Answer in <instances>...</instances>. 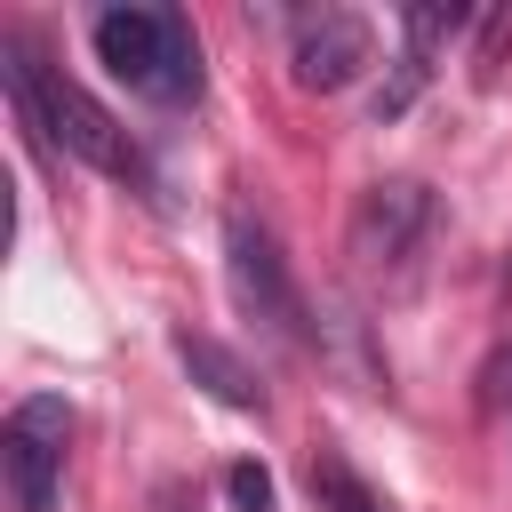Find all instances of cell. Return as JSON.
Listing matches in <instances>:
<instances>
[{
    "instance_id": "obj_8",
    "label": "cell",
    "mask_w": 512,
    "mask_h": 512,
    "mask_svg": "<svg viewBox=\"0 0 512 512\" xmlns=\"http://www.w3.org/2000/svg\"><path fill=\"white\" fill-rule=\"evenodd\" d=\"M168 344H176L184 376H192L208 400H224V408H240V416H264V384L248 376V360H240V352H224V344H216V336H200V328H176Z\"/></svg>"
},
{
    "instance_id": "obj_5",
    "label": "cell",
    "mask_w": 512,
    "mask_h": 512,
    "mask_svg": "<svg viewBox=\"0 0 512 512\" xmlns=\"http://www.w3.org/2000/svg\"><path fill=\"white\" fill-rule=\"evenodd\" d=\"M424 232H432V192L416 176H384L352 208V256H360V272H408V256L424 248Z\"/></svg>"
},
{
    "instance_id": "obj_1",
    "label": "cell",
    "mask_w": 512,
    "mask_h": 512,
    "mask_svg": "<svg viewBox=\"0 0 512 512\" xmlns=\"http://www.w3.org/2000/svg\"><path fill=\"white\" fill-rule=\"evenodd\" d=\"M0 72H8V104H16V120H24L48 152L88 160L96 176L152 192V168H144V152L128 144V128H120V120L80 88V80H64V72H56L24 32H0Z\"/></svg>"
},
{
    "instance_id": "obj_11",
    "label": "cell",
    "mask_w": 512,
    "mask_h": 512,
    "mask_svg": "<svg viewBox=\"0 0 512 512\" xmlns=\"http://www.w3.org/2000/svg\"><path fill=\"white\" fill-rule=\"evenodd\" d=\"M496 400H504V416H512V352L496 360Z\"/></svg>"
},
{
    "instance_id": "obj_7",
    "label": "cell",
    "mask_w": 512,
    "mask_h": 512,
    "mask_svg": "<svg viewBox=\"0 0 512 512\" xmlns=\"http://www.w3.org/2000/svg\"><path fill=\"white\" fill-rule=\"evenodd\" d=\"M456 24H464V8H408V16H400L408 48H400V72H392V80H384V88L368 96L376 128H384V120H400V112H408V104L424 96V80H432V48H440V40L456 32Z\"/></svg>"
},
{
    "instance_id": "obj_2",
    "label": "cell",
    "mask_w": 512,
    "mask_h": 512,
    "mask_svg": "<svg viewBox=\"0 0 512 512\" xmlns=\"http://www.w3.org/2000/svg\"><path fill=\"white\" fill-rule=\"evenodd\" d=\"M88 40H96V64L128 96L168 104V112L200 96V40H192V24L176 8H104L88 24Z\"/></svg>"
},
{
    "instance_id": "obj_9",
    "label": "cell",
    "mask_w": 512,
    "mask_h": 512,
    "mask_svg": "<svg viewBox=\"0 0 512 512\" xmlns=\"http://www.w3.org/2000/svg\"><path fill=\"white\" fill-rule=\"evenodd\" d=\"M312 496H320V512H392V504L352 472L344 448H312Z\"/></svg>"
},
{
    "instance_id": "obj_3",
    "label": "cell",
    "mask_w": 512,
    "mask_h": 512,
    "mask_svg": "<svg viewBox=\"0 0 512 512\" xmlns=\"http://www.w3.org/2000/svg\"><path fill=\"white\" fill-rule=\"evenodd\" d=\"M224 288H232V304H240L256 328H272L280 344H312V320H304L296 272H288L272 224L248 216V208H224Z\"/></svg>"
},
{
    "instance_id": "obj_10",
    "label": "cell",
    "mask_w": 512,
    "mask_h": 512,
    "mask_svg": "<svg viewBox=\"0 0 512 512\" xmlns=\"http://www.w3.org/2000/svg\"><path fill=\"white\" fill-rule=\"evenodd\" d=\"M224 488H232V504H240V512H272V472H264V464H232V472H224Z\"/></svg>"
},
{
    "instance_id": "obj_12",
    "label": "cell",
    "mask_w": 512,
    "mask_h": 512,
    "mask_svg": "<svg viewBox=\"0 0 512 512\" xmlns=\"http://www.w3.org/2000/svg\"><path fill=\"white\" fill-rule=\"evenodd\" d=\"M504 296H512V272H504Z\"/></svg>"
},
{
    "instance_id": "obj_4",
    "label": "cell",
    "mask_w": 512,
    "mask_h": 512,
    "mask_svg": "<svg viewBox=\"0 0 512 512\" xmlns=\"http://www.w3.org/2000/svg\"><path fill=\"white\" fill-rule=\"evenodd\" d=\"M64 440H72V408L32 392L8 408L0 424V472H8V496L16 512H56V488H64Z\"/></svg>"
},
{
    "instance_id": "obj_6",
    "label": "cell",
    "mask_w": 512,
    "mask_h": 512,
    "mask_svg": "<svg viewBox=\"0 0 512 512\" xmlns=\"http://www.w3.org/2000/svg\"><path fill=\"white\" fill-rule=\"evenodd\" d=\"M368 64H376V32H368L352 8H304V16L288 24V72H296V88L336 96V88H352Z\"/></svg>"
}]
</instances>
